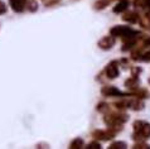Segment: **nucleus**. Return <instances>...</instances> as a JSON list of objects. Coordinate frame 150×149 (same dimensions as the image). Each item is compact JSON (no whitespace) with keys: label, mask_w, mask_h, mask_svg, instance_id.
Segmentation results:
<instances>
[{"label":"nucleus","mask_w":150,"mask_h":149,"mask_svg":"<svg viewBox=\"0 0 150 149\" xmlns=\"http://www.w3.org/2000/svg\"><path fill=\"white\" fill-rule=\"evenodd\" d=\"M105 73L107 78H110V80H114V78H116L119 76L120 73V70H119V62L117 61H112L110 62L109 65L106 66L105 68Z\"/></svg>","instance_id":"nucleus-6"},{"label":"nucleus","mask_w":150,"mask_h":149,"mask_svg":"<svg viewBox=\"0 0 150 149\" xmlns=\"http://www.w3.org/2000/svg\"><path fill=\"white\" fill-rule=\"evenodd\" d=\"M149 84H150V78H149Z\"/></svg>","instance_id":"nucleus-25"},{"label":"nucleus","mask_w":150,"mask_h":149,"mask_svg":"<svg viewBox=\"0 0 150 149\" xmlns=\"http://www.w3.org/2000/svg\"><path fill=\"white\" fill-rule=\"evenodd\" d=\"M125 86L130 91L137 89L139 87V78H137V76H132L130 78H127V80L125 81Z\"/></svg>","instance_id":"nucleus-12"},{"label":"nucleus","mask_w":150,"mask_h":149,"mask_svg":"<svg viewBox=\"0 0 150 149\" xmlns=\"http://www.w3.org/2000/svg\"><path fill=\"white\" fill-rule=\"evenodd\" d=\"M92 138L95 140H105V142H107V140H111L115 138V133H112L111 130H95L92 131Z\"/></svg>","instance_id":"nucleus-7"},{"label":"nucleus","mask_w":150,"mask_h":149,"mask_svg":"<svg viewBox=\"0 0 150 149\" xmlns=\"http://www.w3.org/2000/svg\"><path fill=\"white\" fill-rule=\"evenodd\" d=\"M139 61H144V62H150V51L148 52H144L143 55L140 56V60Z\"/></svg>","instance_id":"nucleus-22"},{"label":"nucleus","mask_w":150,"mask_h":149,"mask_svg":"<svg viewBox=\"0 0 150 149\" xmlns=\"http://www.w3.org/2000/svg\"><path fill=\"white\" fill-rule=\"evenodd\" d=\"M129 8V1L127 0H120V1L116 4V5L112 8V11L114 13H124Z\"/></svg>","instance_id":"nucleus-13"},{"label":"nucleus","mask_w":150,"mask_h":149,"mask_svg":"<svg viewBox=\"0 0 150 149\" xmlns=\"http://www.w3.org/2000/svg\"><path fill=\"white\" fill-rule=\"evenodd\" d=\"M27 3L29 4L28 8H29V10H30V11H35V10H37L38 5H37V1H35V0H27Z\"/></svg>","instance_id":"nucleus-20"},{"label":"nucleus","mask_w":150,"mask_h":149,"mask_svg":"<svg viewBox=\"0 0 150 149\" xmlns=\"http://www.w3.org/2000/svg\"><path fill=\"white\" fill-rule=\"evenodd\" d=\"M97 44H98L100 48L103 49V51H109V49H111L115 45V37L106 35V37H103V38L100 39Z\"/></svg>","instance_id":"nucleus-8"},{"label":"nucleus","mask_w":150,"mask_h":149,"mask_svg":"<svg viewBox=\"0 0 150 149\" xmlns=\"http://www.w3.org/2000/svg\"><path fill=\"white\" fill-rule=\"evenodd\" d=\"M5 13H6V5L1 1V0H0V15L5 14Z\"/></svg>","instance_id":"nucleus-23"},{"label":"nucleus","mask_w":150,"mask_h":149,"mask_svg":"<svg viewBox=\"0 0 150 149\" xmlns=\"http://www.w3.org/2000/svg\"><path fill=\"white\" fill-rule=\"evenodd\" d=\"M96 109H97V111H100V113H107V111L110 110V105L106 104V102H100Z\"/></svg>","instance_id":"nucleus-18"},{"label":"nucleus","mask_w":150,"mask_h":149,"mask_svg":"<svg viewBox=\"0 0 150 149\" xmlns=\"http://www.w3.org/2000/svg\"><path fill=\"white\" fill-rule=\"evenodd\" d=\"M101 94L106 97H122V96H129V94H124L115 86H103L101 89Z\"/></svg>","instance_id":"nucleus-5"},{"label":"nucleus","mask_w":150,"mask_h":149,"mask_svg":"<svg viewBox=\"0 0 150 149\" xmlns=\"http://www.w3.org/2000/svg\"><path fill=\"white\" fill-rule=\"evenodd\" d=\"M135 6L150 10V0H135Z\"/></svg>","instance_id":"nucleus-16"},{"label":"nucleus","mask_w":150,"mask_h":149,"mask_svg":"<svg viewBox=\"0 0 150 149\" xmlns=\"http://www.w3.org/2000/svg\"><path fill=\"white\" fill-rule=\"evenodd\" d=\"M86 148H87V149H101V144H100V143L97 142V140H96V142L90 143Z\"/></svg>","instance_id":"nucleus-21"},{"label":"nucleus","mask_w":150,"mask_h":149,"mask_svg":"<svg viewBox=\"0 0 150 149\" xmlns=\"http://www.w3.org/2000/svg\"><path fill=\"white\" fill-rule=\"evenodd\" d=\"M81 148H83V140L81 138L73 139L69 144V149H81Z\"/></svg>","instance_id":"nucleus-15"},{"label":"nucleus","mask_w":150,"mask_h":149,"mask_svg":"<svg viewBox=\"0 0 150 149\" xmlns=\"http://www.w3.org/2000/svg\"><path fill=\"white\" fill-rule=\"evenodd\" d=\"M126 148H127V144L125 142H114L109 147V149H126Z\"/></svg>","instance_id":"nucleus-17"},{"label":"nucleus","mask_w":150,"mask_h":149,"mask_svg":"<svg viewBox=\"0 0 150 149\" xmlns=\"http://www.w3.org/2000/svg\"><path fill=\"white\" fill-rule=\"evenodd\" d=\"M110 34L115 38H122L124 42L131 39V38H135L140 34V32L134 31L132 28L130 27H126V26H115L110 29Z\"/></svg>","instance_id":"nucleus-3"},{"label":"nucleus","mask_w":150,"mask_h":149,"mask_svg":"<svg viewBox=\"0 0 150 149\" xmlns=\"http://www.w3.org/2000/svg\"><path fill=\"white\" fill-rule=\"evenodd\" d=\"M139 14L136 13V11H126V13H124L122 15V20L125 22L130 23V24H135L137 23V20H139Z\"/></svg>","instance_id":"nucleus-10"},{"label":"nucleus","mask_w":150,"mask_h":149,"mask_svg":"<svg viewBox=\"0 0 150 149\" xmlns=\"http://www.w3.org/2000/svg\"><path fill=\"white\" fill-rule=\"evenodd\" d=\"M115 107L116 109H131V110H141L144 107L143 102L140 101V99H125V100L121 101H117L115 102Z\"/></svg>","instance_id":"nucleus-4"},{"label":"nucleus","mask_w":150,"mask_h":149,"mask_svg":"<svg viewBox=\"0 0 150 149\" xmlns=\"http://www.w3.org/2000/svg\"><path fill=\"white\" fill-rule=\"evenodd\" d=\"M127 120H129V116L124 113H107L105 115V118H103V121L109 126V130H111L115 134L124 129L122 125Z\"/></svg>","instance_id":"nucleus-1"},{"label":"nucleus","mask_w":150,"mask_h":149,"mask_svg":"<svg viewBox=\"0 0 150 149\" xmlns=\"http://www.w3.org/2000/svg\"><path fill=\"white\" fill-rule=\"evenodd\" d=\"M44 1H45V5L47 6H52V5H54V4L59 3V0H44Z\"/></svg>","instance_id":"nucleus-24"},{"label":"nucleus","mask_w":150,"mask_h":149,"mask_svg":"<svg viewBox=\"0 0 150 149\" xmlns=\"http://www.w3.org/2000/svg\"><path fill=\"white\" fill-rule=\"evenodd\" d=\"M137 22H139L140 26L143 28H145V29H150V10L148 11V13L140 15Z\"/></svg>","instance_id":"nucleus-11"},{"label":"nucleus","mask_w":150,"mask_h":149,"mask_svg":"<svg viewBox=\"0 0 150 149\" xmlns=\"http://www.w3.org/2000/svg\"><path fill=\"white\" fill-rule=\"evenodd\" d=\"M11 9L16 13H22L27 5V0H9Z\"/></svg>","instance_id":"nucleus-9"},{"label":"nucleus","mask_w":150,"mask_h":149,"mask_svg":"<svg viewBox=\"0 0 150 149\" xmlns=\"http://www.w3.org/2000/svg\"><path fill=\"white\" fill-rule=\"evenodd\" d=\"M134 128V134H132V139L136 142H143V140L150 138V124L143 120H136L132 124Z\"/></svg>","instance_id":"nucleus-2"},{"label":"nucleus","mask_w":150,"mask_h":149,"mask_svg":"<svg viewBox=\"0 0 150 149\" xmlns=\"http://www.w3.org/2000/svg\"><path fill=\"white\" fill-rule=\"evenodd\" d=\"M110 1L111 0H97V1L95 3L93 8L96 10H102V9H105L107 5H110Z\"/></svg>","instance_id":"nucleus-14"},{"label":"nucleus","mask_w":150,"mask_h":149,"mask_svg":"<svg viewBox=\"0 0 150 149\" xmlns=\"http://www.w3.org/2000/svg\"><path fill=\"white\" fill-rule=\"evenodd\" d=\"M132 148L134 149H150V145L146 143H143V142H137Z\"/></svg>","instance_id":"nucleus-19"}]
</instances>
